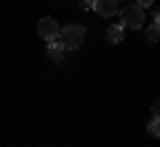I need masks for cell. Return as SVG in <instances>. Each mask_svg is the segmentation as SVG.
I'll list each match as a JSON object with an SVG mask.
<instances>
[{"label":"cell","instance_id":"1","mask_svg":"<svg viewBox=\"0 0 160 147\" xmlns=\"http://www.w3.org/2000/svg\"><path fill=\"white\" fill-rule=\"evenodd\" d=\"M59 43H62L64 51H78L80 45H83V40H86V27L83 24H67V27L59 29Z\"/></svg>","mask_w":160,"mask_h":147},{"label":"cell","instance_id":"2","mask_svg":"<svg viewBox=\"0 0 160 147\" xmlns=\"http://www.w3.org/2000/svg\"><path fill=\"white\" fill-rule=\"evenodd\" d=\"M120 13V27L123 29H142L144 27V8H139V6H123V11H118Z\"/></svg>","mask_w":160,"mask_h":147},{"label":"cell","instance_id":"3","mask_svg":"<svg viewBox=\"0 0 160 147\" xmlns=\"http://www.w3.org/2000/svg\"><path fill=\"white\" fill-rule=\"evenodd\" d=\"M38 35H40L43 40H48V43L56 40V38H59V22H56V19H51V16L40 19V22H38Z\"/></svg>","mask_w":160,"mask_h":147},{"label":"cell","instance_id":"4","mask_svg":"<svg viewBox=\"0 0 160 147\" xmlns=\"http://www.w3.org/2000/svg\"><path fill=\"white\" fill-rule=\"evenodd\" d=\"M93 11H96L99 16L109 19V16H115L120 8H118V0H93Z\"/></svg>","mask_w":160,"mask_h":147},{"label":"cell","instance_id":"5","mask_svg":"<svg viewBox=\"0 0 160 147\" xmlns=\"http://www.w3.org/2000/svg\"><path fill=\"white\" fill-rule=\"evenodd\" d=\"M46 56L51 59L53 64H62V59H64V48H62V43H59V40H51V45L46 48Z\"/></svg>","mask_w":160,"mask_h":147},{"label":"cell","instance_id":"6","mask_svg":"<svg viewBox=\"0 0 160 147\" xmlns=\"http://www.w3.org/2000/svg\"><path fill=\"white\" fill-rule=\"evenodd\" d=\"M104 38H107V43H123V27H120V24H112V27H107Z\"/></svg>","mask_w":160,"mask_h":147},{"label":"cell","instance_id":"7","mask_svg":"<svg viewBox=\"0 0 160 147\" xmlns=\"http://www.w3.org/2000/svg\"><path fill=\"white\" fill-rule=\"evenodd\" d=\"M158 38H160V27L158 24H149L147 27V40L149 43H158Z\"/></svg>","mask_w":160,"mask_h":147},{"label":"cell","instance_id":"8","mask_svg":"<svg viewBox=\"0 0 160 147\" xmlns=\"http://www.w3.org/2000/svg\"><path fill=\"white\" fill-rule=\"evenodd\" d=\"M147 131H149V136H160V123H158V115H152V120H149Z\"/></svg>","mask_w":160,"mask_h":147},{"label":"cell","instance_id":"9","mask_svg":"<svg viewBox=\"0 0 160 147\" xmlns=\"http://www.w3.org/2000/svg\"><path fill=\"white\" fill-rule=\"evenodd\" d=\"M152 3H155V0H136L133 6H139V8H149V6H152Z\"/></svg>","mask_w":160,"mask_h":147},{"label":"cell","instance_id":"10","mask_svg":"<svg viewBox=\"0 0 160 147\" xmlns=\"http://www.w3.org/2000/svg\"><path fill=\"white\" fill-rule=\"evenodd\" d=\"M80 8H93V0H80Z\"/></svg>","mask_w":160,"mask_h":147}]
</instances>
